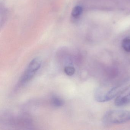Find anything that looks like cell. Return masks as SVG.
Masks as SVG:
<instances>
[{
    "instance_id": "1",
    "label": "cell",
    "mask_w": 130,
    "mask_h": 130,
    "mask_svg": "<svg viewBox=\"0 0 130 130\" xmlns=\"http://www.w3.org/2000/svg\"><path fill=\"white\" fill-rule=\"evenodd\" d=\"M102 121L105 125L118 124L130 121V110H109L104 114Z\"/></svg>"
},
{
    "instance_id": "2",
    "label": "cell",
    "mask_w": 130,
    "mask_h": 130,
    "mask_svg": "<svg viewBox=\"0 0 130 130\" xmlns=\"http://www.w3.org/2000/svg\"><path fill=\"white\" fill-rule=\"evenodd\" d=\"M125 88L122 85L99 87L95 91V99L99 102H108L117 97Z\"/></svg>"
},
{
    "instance_id": "3",
    "label": "cell",
    "mask_w": 130,
    "mask_h": 130,
    "mask_svg": "<svg viewBox=\"0 0 130 130\" xmlns=\"http://www.w3.org/2000/svg\"><path fill=\"white\" fill-rule=\"evenodd\" d=\"M130 103V86L125 87L117 96L115 100V105L122 106Z\"/></svg>"
},
{
    "instance_id": "4",
    "label": "cell",
    "mask_w": 130,
    "mask_h": 130,
    "mask_svg": "<svg viewBox=\"0 0 130 130\" xmlns=\"http://www.w3.org/2000/svg\"><path fill=\"white\" fill-rule=\"evenodd\" d=\"M52 105L55 107H59L63 105L64 102L61 98L58 96H54L51 99Z\"/></svg>"
},
{
    "instance_id": "5",
    "label": "cell",
    "mask_w": 130,
    "mask_h": 130,
    "mask_svg": "<svg viewBox=\"0 0 130 130\" xmlns=\"http://www.w3.org/2000/svg\"><path fill=\"white\" fill-rule=\"evenodd\" d=\"M83 8L80 6H76L73 9L71 12V15L74 18L79 17L83 12Z\"/></svg>"
},
{
    "instance_id": "6",
    "label": "cell",
    "mask_w": 130,
    "mask_h": 130,
    "mask_svg": "<svg viewBox=\"0 0 130 130\" xmlns=\"http://www.w3.org/2000/svg\"><path fill=\"white\" fill-rule=\"evenodd\" d=\"M122 47L126 52H130V38H125L122 40Z\"/></svg>"
},
{
    "instance_id": "7",
    "label": "cell",
    "mask_w": 130,
    "mask_h": 130,
    "mask_svg": "<svg viewBox=\"0 0 130 130\" xmlns=\"http://www.w3.org/2000/svg\"><path fill=\"white\" fill-rule=\"evenodd\" d=\"M64 72L68 76H72L75 73V69L74 67L67 66L65 67L64 68Z\"/></svg>"
}]
</instances>
